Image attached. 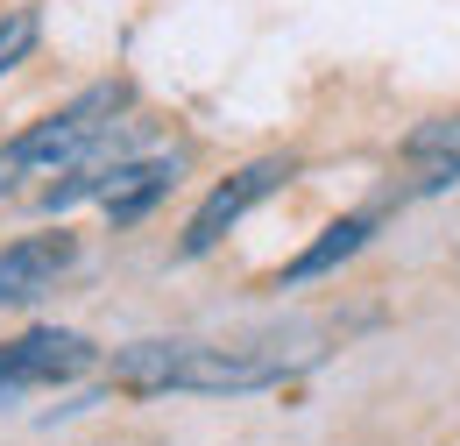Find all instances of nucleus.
Listing matches in <instances>:
<instances>
[{
    "label": "nucleus",
    "mask_w": 460,
    "mask_h": 446,
    "mask_svg": "<svg viewBox=\"0 0 460 446\" xmlns=\"http://www.w3.org/2000/svg\"><path fill=\"white\" fill-rule=\"evenodd\" d=\"M305 361H319V326H290V334L262 340H135V347H114L100 397H248L277 390ZM100 397H85V404H100Z\"/></svg>",
    "instance_id": "nucleus-1"
},
{
    "label": "nucleus",
    "mask_w": 460,
    "mask_h": 446,
    "mask_svg": "<svg viewBox=\"0 0 460 446\" xmlns=\"http://www.w3.org/2000/svg\"><path fill=\"white\" fill-rule=\"evenodd\" d=\"M128 85L107 78V85H85L78 100H64L58 113H43L36 128H22L14 142H0V199H14L22 184H36V177H71V170L85 164V156H100L107 142H114L120 113H128Z\"/></svg>",
    "instance_id": "nucleus-2"
},
{
    "label": "nucleus",
    "mask_w": 460,
    "mask_h": 446,
    "mask_svg": "<svg viewBox=\"0 0 460 446\" xmlns=\"http://www.w3.org/2000/svg\"><path fill=\"white\" fill-rule=\"evenodd\" d=\"M100 369V347L71 326H29L22 340H0V404L29 390H64Z\"/></svg>",
    "instance_id": "nucleus-3"
},
{
    "label": "nucleus",
    "mask_w": 460,
    "mask_h": 446,
    "mask_svg": "<svg viewBox=\"0 0 460 446\" xmlns=\"http://www.w3.org/2000/svg\"><path fill=\"white\" fill-rule=\"evenodd\" d=\"M290 177H297V164H290V156H255V164H241L234 177H220V184L206 192V206L184 220L177 255H191V263H199V255H213V248H220L234 227L262 206V199H277V192H284Z\"/></svg>",
    "instance_id": "nucleus-4"
},
{
    "label": "nucleus",
    "mask_w": 460,
    "mask_h": 446,
    "mask_svg": "<svg viewBox=\"0 0 460 446\" xmlns=\"http://www.w3.org/2000/svg\"><path fill=\"white\" fill-rule=\"evenodd\" d=\"M78 263V241L71 234H22L0 248V305H36L43 290H58V277Z\"/></svg>",
    "instance_id": "nucleus-5"
},
{
    "label": "nucleus",
    "mask_w": 460,
    "mask_h": 446,
    "mask_svg": "<svg viewBox=\"0 0 460 446\" xmlns=\"http://www.w3.org/2000/svg\"><path fill=\"white\" fill-rule=\"evenodd\" d=\"M403 170H411V192H447V184H460V113L411 128L403 135Z\"/></svg>",
    "instance_id": "nucleus-6"
},
{
    "label": "nucleus",
    "mask_w": 460,
    "mask_h": 446,
    "mask_svg": "<svg viewBox=\"0 0 460 446\" xmlns=\"http://www.w3.org/2000/svg\"><path fill=\"white\" fill-rule=\"evenodd\" d=\"M368 234H376V213H347V220H333L297 263H284V277H277V290H290V283H312V277H333L347 255H361L368 248Z\"/></svg>",
    "instance_id": "nucleus-7"
},
{
    "label": "nucleus",
    "mask_w": 460,
    "mask_h": 446,
    "mask_svg": "<svg viewBox=\"0 0 460 446\" xmlns=\"http://www.w3.org/2000/svg\"><path fill=\"white\" fill-rule=\"evenodd\" d=\"M36 43H43V14H36V7H7V14H0V78H7L14 64H29Z\"/></svg>",
    "instance_id": "nucleus-8"
}]
</instances>
